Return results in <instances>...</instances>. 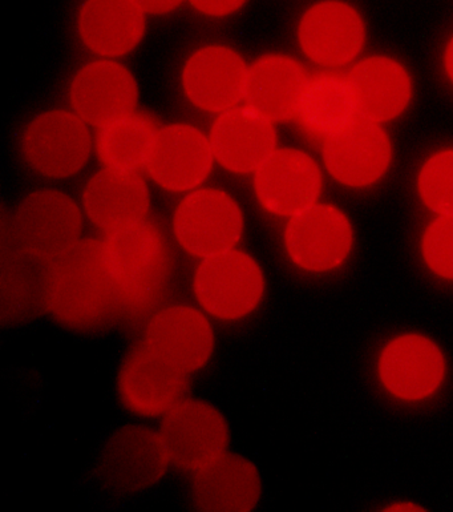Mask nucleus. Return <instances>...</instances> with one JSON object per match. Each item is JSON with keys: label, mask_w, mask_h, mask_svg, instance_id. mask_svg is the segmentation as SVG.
Listing matches in <instances>:
<instances>
[{"label": "nucleus", "mask_w": 453, "mask_h": 512, "mask_svg": "<svg viewBox=\"0 0 453 512\" xmlns=\"http://www.w3.org/2000/svg\"><path fill=\"white\" fill-rule=\"evenodd\" d=\"M419 189L432 211L453 215V151L439 153L424 165Z\"/></svg>", "instance_id": "nucleus-28"}, {"label": "nucleus", "mask_w": 453, "mask_h": 512, "mask_svg": "<svg viewBox=\"0 0 453 512\" xmlns=\"http://www.w3.org/2000/svg\"><path fill=\"white\" fill-rule=\"evenodd\" d=\"M213 155L212 144L197 129L173 126L159 132L147 165L157 183L185 191L205 180Z\"/></svg>", "instance_id": "nucleus-20"}, {"label": "nucleus", "mask_w": 453, "mask_h": 512, "mask_svg": "<svg viewBox=\"0 0 453 512\" xmlns=\"http://www.w3.org/2000/svg\"><path fill=\"white\" fill-rule=\"evenodd\" d=\"M357 115L349 79L326 74L307 84L297 118L307 136L326 141Z\"/></svg>", "instance_id": "nucleus-26"}, {"label": "nucleus", "mask_w": 453, "mask_h": 512, "mask_svg": "<svg viewBox=\"0 0 453 512\" xmlns=\"http://www.w3.org/2000/svg\"><path fill=\"white\" fill-rule=\"evenodd\" d=\"M144 12L164 14L179 6L182 0H133Z\"/></svg>", "instance_id": "nucleus-31"}, {"label": "nucleus", "mask_w": 453, "mask_h": 512, "mask_svg": "<svg viewBox=\"0 0 453 512\" xmlns=\"http://www.w3.org/2000/svg\"><path fill=\"white\" fill-rule=\"evenodd\" d=\"M391 147L376 122L361 115L325 141V161L335 179L353 187L374 183L386 172Z\"/></svg>", "instance_id": "nucleus-11"}, {"label": "nucleus", "mask_w": 453, "mask_h": 512, "mask_svg": "<svg viewBox=\"0 0 453 512\" xmlns=\"http://www.w3.org/2000/svg\"><path fill=\"white\" fill-rule=\"evenodd\" d=\"M193 292L212 316L241 320L254 312L264 297V273L254 258L232 249L202 258L194 274Z\"/></svg>", "instance_id": "nucleus-4"}, {"label": "nucleus", "mask_w": 453, "mask_h": 512, "mask_svg": "<svg viewBox=\"0 0 453 512\" xmlns=\"http://www.w3.org/2000/svg\"><path fill=\"white\" fill-rule=\"evenodd\" d=\"M160 434L171 463L194 473L225 453L229 443L224 415L198 399L186 398L165 414Z\"/></svg>", "instance_id": "nucleus-8"}, {"label": "nucleus", "mask_w": 453, "mask_h": 512, "mask_svg": "<svg viewBox=\"0 0 453 512\" xmlns=\"http://www.w3.org/2000/svg\"><path fill=\"white\" fill-rule=\"evenodd\" d=\"M144 340L157 354L188 374L204 368L214 349L208 318L185 304L168 306L157 313L145 330Z\"/></svg>", "instance_id": "nucleus-12"}, {"label": "nucleus", "mask_w": 453, "mask_h": 512, "mask_svg": "<svg viewBox=\"0 0 453 512\" xmlns=\"http://www.w3.org/2000/svg\"><path fill=\"white\" fill-rule=\"evenodd\" d=\"M256 189L258 199L269 212L295 216L313 207L318 199L321 173L305 153L283 149L257 169Z\"/></svg>", "instance_id": "nucleus-14"}, {"label": "nucleus", "mask_w": 453, "mask_h": 512, "mask_svg": "<svg viewBox=\"0 0 453 512\" xmlns=\"http://www.w3.org/2000/svg\"><path fill=\"white\" fill-rule=\"evenodd\" d=\"M55 260L58 285L50 314L62 328L101 336L121 325L124 297L109 269L103 241L80 240Z\"/></svg>", "instance_id": "nucleus-2"}, {"label": "nucleus", "mask_w": 453, "mask_h": 512, "mask_svg": "<svg viewBox=\"0 0 453 512\" xmlns=\"http://www.w3.org/2000/svg\"><path fill=\"white\" fill-rule=\"evenodd\" d=\"M387 511H424L420 509L418 506L410 505V503H406V505H396L387 509Z\"/></svg>", "instance_id": "nucleus-33"}, {"label": "nucleus", "mask_w": 453, "mask_h": 512, "mask_svg": "<svg viewBox=\"0 0 453 512\" xmlns=\"http://www.w3.org/2000/svg\"><path fill=\"white\" fill-rule=\"evenodd\" d=\"M190 2L204 14L224 16L244 6L246 0H190Z\"/></svg>", "instance_id": "nucleus-30"}, {"label": "nucleus", "mask_w": 453, "mask_h": 512, "mask_svg": "<svg viewBox=\"0 0 453 512\" xmlns=\"http://www.w3.org/2000/svg\"><path fill=\"white\" fill-rule=\"evenodd\" d=\"M260 497V473L241 455L225 451L194 475L193 503L197 510L248 512Z\"/></svg>", "instance_id": "nucleus-15"}, {"label": "nucleus", "mask_w": 453, "mask_h": 512, "mask_svg": "<svg viewBox=\"0 0 453 512\" xmlns=\"http://www.w3.org/2000/svg\"><path fill=\"white\" fill-rule=\"evenodd\" d=\"M171 458L160 431L145 426H124L101 451L96 478L109 493H139L156 485L167 473Z\"/></svg>", "instance_id": "nucleus-5"}, {"label": "nucleus", "mask_w": 453, "mask_h": 512, "mask_svg": "<svg viewBox=\"0 0 453 512\" xmlns=\"http://www.w3.org/2000/svg\"><path fill=\"white\" fill-rule=\"evenodd\" d=\"M71 95L82 119L103 128L133 114L137 87L135 79L120 64L97 62L76 76Z\"/></svg>", "instance_id": "nucleus-18"}, {"label": "nucleus", "mask_w": 453, "mask_h": 512, "mask_svg": "<svg viewBox=\"0 0 453 512\" xmlns=\"http://www.w3.org/2000/svg\"><path fill=\"white\" fill-rule=\"evenodd\" d=\"M305 72L286 56H266L249 71L245 98L270 122L297 116L307 88Z\"/></svg>", "instance_id": "nucleus-23"}, {"label": "nucleus", "mask_w": 453, "mask_h": 512, "mask_svg": "<svg viewBox=\"0 0 453 512\" xmlns=\"http://www.w3.org/2000/svg\"><path fill=\"white\" fill-rule=\"evenodd\" d=\"M189 376L141 338L129 346L121 362L117 394L129 413L144 418L164 417L188 398Z\"/></svg>", "instance_id": "nucleus-3"}, {"label": "nucleus", "mask_w": 453, "mask_h": 512, "mask_svg": "<svg viewBox=\"0 0 453 512\" xmlns=\"http://www.w3.org/2000/svg\"><path fill=\"white\" fill-rule=\"evenodd\" d=\"M349 84L358 115L372 122L396 118L410 102V78L394 60H366L351 72Z\"/></svg>", "instance_id": "nucleus-24"}, {"label": "nucleus", "mask_w": 453, "mask_h": 512, "mask_svg": "<svg viewBox=\"0 0 453 512\" xmlns=\"http://www.w3.org/2000/svg\"><path fill=\"white\" fill-rule=\"evenodd\" d=\"M58 285L56 260L30 249L2 253L0 325L30 324L51 313Z\"/></svg>", "instance_id": "nucleus-6"}, {"label": "nucleus", "mask_w": 453, "mask_h": 512, "mask_svg": "<svg viewBox=\"0 0 453 512\" xmlns=\"http://www.w3.org/2000/svg\"><path fill=\"white\" fill-rule=\"evenodd\" d=\"M210 144L230 171H256L274 153L275 132L272 122L254 108H232L214 124Z\"/></svg>", "instance_id": "nucleus-21"}, {"label": "nucleus", "mask_w": 453, "mask_h": 512, "mask_svg": "<svg viewBox=\"0 0 453 512\" xmlns=\"http://www.w3.org/2000/svg\"><path fill=\"white\" fill-rule=\"evenodd\" d=\"M299 40L306 54L326 66L353 60L364 42L361 16L342 2H323L310 8L299 26Z\"/></svg>", "instance_id": "nucleus-16"}, {"label": "nucleus", "mask_w": 453, "mask_h": 512, "mask_svg": "<svg viewBox=\"0 0 453 512\" xmlns=\"http://www.w3.org/2000/svg\"><path fill=\"white\" fill-rule=\"evenodd\" d=\"M90 133L78 116L48 112L36 119L24 137V152L39 172L66 177L78 172L90 153Z\"/></svg>", "instance_id": "nucleus-13"}, {"label": "nucleus", "mask_w": 453, "mask_h": 512, "mask_svg": "<svg viewBox=\"0 0 453 512\" xmlns=\"http://www.w3.org/2000/svg\"><path fill=\"white\" fill-rule=\"evenodd\" d=\"M79 24L84 42L97 54L123 55L143 38L144 11L133 0H88Z\"/></svg>", "instance_id": "nucleus-25"}, {"label": "nucleus", "mask_w": 453, "mask_h": 512, "mask_svg": "<svg viewBox=\"0 0 453 512\" xmlns=\"http://www.w3.org/2000/svg\"><path fill=\"white\" fill-rule=\"evenodd\" d=\"M244 231L236 201L220 191H200L182 201L175 216V235L193 256L208 258L232 251Z\"/></svg>", "instance_id": "nucleus-9"}, {"label": "nucleus", "mask_w": 453, "mask_h": 512, "mask_svg": "<svg viewBox=\"0 0 453 512\" xmlns=\"http://www.w3.org/2000/svg\"><path fill=\"white\" fill-rule=\"evenodd\" d=\"M249 71L226 47L198 51L186 64L184 87L190 100L208 111H229L245 96Z\"/></svg>", "instance_id": "nucleus-17"}, {"label": "nucleus", "mask_w": 453, "mask_h": 512, "mask_svg": "<svg viewBox=\"0 0 453 512\" xmlns=\"http://www.w3.org/2000/svg\"><path fill=\"white\" fill-rule=\"evenodd\" d=\"M155 120L144 114H132L101 129L97 149L108 168L135 172L148 164L159 135Z\"/></svg>", "instance_id": "nucleus-27"}, {"label": "nucleus", "mask_w": 453, "mask_h": 512, "mask_svg": "<svg viewBox=\"0 0 453 512\" xmlns=\"http://www.w3.org/2000/svg\"><path fill=\"white\" fill-rule=\"evenodd\" d=\"M285 241L295 264L311 272H325L345 261L353 244V231L337 208L313 205L293 216Z\"/></svg>", "instance_id": "nucleus-10"}, {"label": "nucleus", "mask_w": 453, "mask_h": 512, "mask_svg": "<svg viewBox=\"0 0 453 512\" xmlns=\"http://www.w3.org/2000/svg\"><path fill=\"white\" fill-rule=\"evenodd\" d=\"M103 243L109 269L124 297L121 330L141 340L157 313L182 304L172 241L163 225L145 217L107 233Z\"/></svg>", "instance_id": "nucleus-1"}, {"label": "nucleus", "mask_w": 453, "mask_h": 512, "mask_svg": "<svg viewBox=\"0 0 453 512\" xmlns=\"http://www.w3.org/2000/svg\"><path fill=\"white\" fill-rule=\"evenodd\" d=\"M84 205L93 224L107 233L117 231L147 217V185L135 172L108 168L88 184Z\"/></svg>", "instance_id": "nucleus-22"}, {"label": "nucleus", "mask_w": 453, "mask_h": 512, "mask_svg": "<svg viewBox=\"0 0 453 512\" xmlns=\"http://www.w3.org/2000/svg\"><path fill=\"white\" fill-rule=\"evenodd\" d=\"M384 386L403 399H422L442 384L444 360L434 342L422 336L396 338L384 349L379 365Z\"/></svg>", "instance_id": "nucleus-19"}, {"label": "nucleus", "mask_w": 453, "mask_h": 512, "mask_svg": "<svg viewBox=\"0 0 453 512\" xmlns=\"http://www.w3.org/2000/svg\"><path fill=\"white\" fill-rule=\"evenodd\" d=\"M423 255L435 273L453 280V215L440 217L427 229Z\"/></svg>", "instance_id": "nucleus-29"}, {"label": "nucleus", "mask_w": 453, "mask_h": 512, "mask_svg": "<svg viewBox=\"0 0 453 512\" xmlns=\"http://www.w3.org/2000/svg\"><path fill=\"white\" fill-rule=\"evenodd\" d=\"M446 66L448 74H450L451 79L453 80V39L451 40L450 46L447 48Z\"/></svg>", "instance_id": "nucleus-32"}, {"label": "nucleus", "mask_w": 453, "mask_h": 512, "mask_svg": "<svg viewBox=\"0 0 453 512\" xmlns=\"http://www.w3.org/2000/svg\"><path fill=\"white\" fill-rule=\"evenodd\" d=\"M82 215L63 193L43 191L28 196L16 211L10 235L3 233L2 253L30 249L52 258L80 241Z\"/></svg>", "instance_id": "nucleus-7"}]
</instances>
